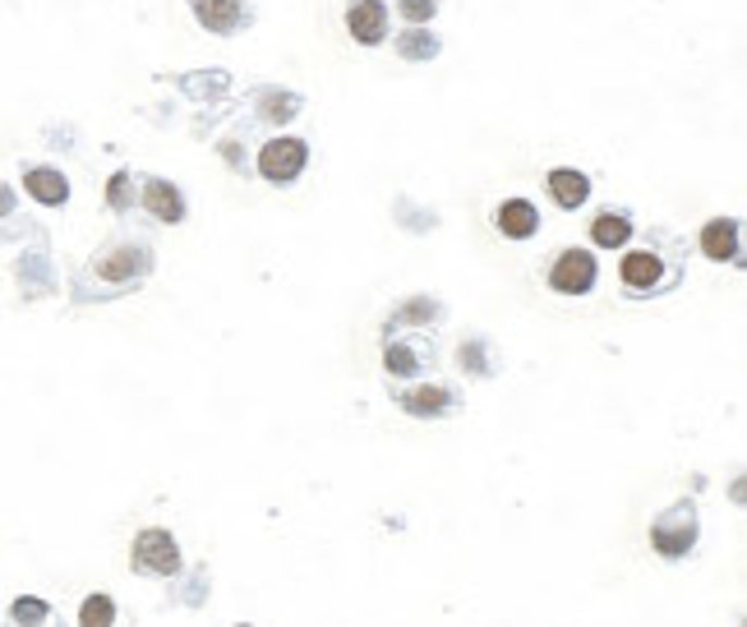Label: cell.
<instances>
[{"label": "cell", "instance_id": "6da1fadb", "mask_svg": "<svg viewBox=\"0 0 747 627\" xmlns=\"http://www.w3.org/2000/svg\"><path fill=\"white\" fill-rule=\"evenodd\" d=\"M670 235H651L646 245H633L619 263V286L627 291V300H656L670 296V291L683 282V263L674 254H664Z\"/></svg>", "mask_w": 747, "mask_h": 627}, {"label": "cell", "instance_id": "7a4b0ae2", "mask_svg": "<svg viewBox=\"0 0 747 627\" xmlns=\"http://www.w3.org/2000/svg\"><path fill=\"white\" fill-rule=\"evenodd\" d=\"M148 268H152V249L144 241H115L102 254H93V268L88 272H93L97 282H107L111 291H125L134 282H144Z\"/></svg>", "mask_w": 747, "mask_h": 627}, {"label": "cell", "instance_id": "3957f363", "mask_svg": "<svg viewBox=\"0 0 747 627\" xmlns=\"http://www.w3.org/2000/svg\"><path fill=\"white\" fill-rule=\"evenodd\" d=\"M544 282L554 296H591L596 282H600V263L591 249H559L544 268Z\"/></svg>", "mask_w": 747, "mask_h": 627}, {"label": "cell", "instance_id": "277c9868", "mask_svg": "<svg viewBox=\"0 0 747 627\" xmlns=\"http://www.w3.org/2000/svg\"><path fill=\"white\" fill-rule=\"evenodd\" d=\"M130 563H134V573H144V577H175L181 573V544H175V536L152 526V531L134 536Z\"/></svg>", "mask_w": 747, "mask_h": 627}, {"label": "cell", "instance_id": "5b68a950", "mask_svg": "<svg viewBox=\"0 0 747 627\" xmlns=\"http://www.w3.org/2000/svg\"><path fill=\"white\" fill-rule=\"evenodd\" d=\"M651 544L664 558H687V549L697 544V507L693 503L670 507V513L651 526Z\"/></svg>", "mask_w": 747, "mask_h": 627}, {"label": "cell", "instance_id": "8992f818", "mask_svg": "<svg viewBox=\"0 0 747 627\" xmlns=\"http://www.w3.org/2000/svg\"><path fill=\"white\" fill-rule=\"evenodd\" d=\"M305 162H309V144H301V139H268L259 148V175H264L268 185L301 181Z\"/></svg>", "mask_w": 747, "mask_h": 627}, {"label": "cell", "instance_id": "52a82bcc", "mask_svg": "<svg viewBox=\"0 0 747 627\" xmlns=\"http://www.w3.org/2000/svg\"><path fill=\"white\" fill-rule=\"evenodd\" d=\"M346 33L356 37L360 47H379L388 37V5H383V0H351Z\"/></svg>", "mask_w": 747, "mask_h": 627}, {"label": "cell", "instance_id": "ba28073f", "mask_svg": "<svg viewBox=\"0 0 747 627\" xmlns=\"http://www.w3.org/2000/svg\"><path fill=\"white\" fill-rule=\"evenodd\" d=\"M434 365V346H416V342H406V337H388L383 346V369H388V379H416L420 369Z\"/></svg>", "mask_w": 747, "mask_h": 627}, {"label": "cell", "instance_id": "9c48e42d", "mask_svg": "<svg viewBox=\"0 0 747 627\" xmlns=\"http://www.w3.org/2000/svg\"><path fill=\"white\" fill-rule=\"evenodd\" d=\"M397 406L406 410V416H416V420H439V416H448V410L457 406V397H452V388H443V383H420V388L402 392Z\"/></svg>", "mask_w": 747, "mask_h": 627}, {"label": "cell", "instance_id": "30bf717a", "mask_svg": "<svg viewBox=\"0 0 747 627\" xmlns=\"http://www.w3.org/2000/svg\"><path fill=\"white\" fill-rule=\"evenodd\" d=\"M189 10L194 19L208 28V33H235L241 24H249V10H245V0H189Z\"/></svg>", "mask_w": 747, "mask_h": 627}, {"label": "cell", "instance_id": "8fae6325", "mask_svg": "<svg viewBox=\"0 0 747 627\" xmlns=\"http://www.w3.org/2000/svg\"><path fill=\"white\" fill-rule=\"evenodd\" d=\"M494 226H499V235H507V241H530V235L540 231V208L530 199H503L494 208Z\"/></svg>", "mask_w": 747, "mask_h": 627}, {"label": "cell", "instance_id": "7c38bea8", "mask_svg": "<svg viewBox=\"0 0 747 627\" xmlns=\"http://www.w3.org/2000/svg\"><path fill=\"white\" fill-rule=\"evenodd\" d=\"M544 185H549V199H554L563 212H577L586 199H591V181L573 167H554L544 175Z\"/></svg>", "mask_w": 747, "mask_h": 627}, {"label": "cell", "instance_id": "4fadbf2b", "mask_svg": "<svg viewBox=\"0 0 747 627\" xmlns=\"http://www.w3.org/2000/svg\"><path fill=\"white\" fill-rule=\"evenodd\" d=\"M24 189L33 194L37 204H47V208H61L70 199V181H65V171H56V167H28L24 171Z\"/></svg>", "mask_w": 747, "mask_h": 627}, {"label": "cell", "instance_id": "5bb4252c", "mask_svg": "<svg viewBox=\"0 0 747 627\" xmlns=\"http://www.w3.org/2000/svg\"><path fill=\"white\" fill-rule=\"evenodd\" d=\"M701 254L715 263H734L738 259V222L734 218H715L701 226Z\"/></svg>", "mask_w": 747, "mask_h": 627}, {"label": "cell", "instance_id": "9a60e30c", "mask_svg": "<svg viewBox=\"0 0 747 627\" xmlns=\"http://www.w3.org/2000/svg\"><path fill=\"white\" fill-rule=\"evenodd\" d=\"M144 208L152 212L157 222H185V199H181V189H175L171 181H144Z\"/></svg>", "mask_w": 747, "mask_h": 627}, {"label": "cell", "instance_id": "2e32d148", "mask_svg": "<svg viewBox=\"0 0 747 627\" xmlns=\"http://www.w3.org/2000/svg\"><path fill=\"white\" fill-rule=\"evenodd\" d=\"M591 241H596V249H623L627 241H633V218H627V212H614V208L596 212Z\"/></svg>", "mask_w": 747, "mask_h": 627}, {"label": "cell", "instance_id": "e0dca14e", "mask_svg": "<svg viewBox=\"0 0 747 627\" xmlns=\"http://www.w3.org/2000/svg\"><path fill=\"white\" fill-rule=\"evenodd\" d=\"M397 56H402V61H434V56H439L434 33H420V28L402 33V37H397Z\"/></svg>", "mask_w": 747, "mask_h": 627}, {"label": "cell", "instance_id": "ac0fdd59", "mask_svg": "<svg viewBox=\"0 0 747 627\" xmlns=\"http://www.w3.org/2000/svg\"><path fill=\"white\" fill-rule=\"evenodd\" d=\"M434 319H443V309H439L434 300H429V296H425V300H411V305H406V309L397 314V319H392V323H388V332H392V328H397V332H402V328H411V323H434Z\"/></svg>", "mask_w": 747, "mask_h": 627}, {"label": "cell", "instance_id": "d6986e66", "mask_svg": "<svg viewBox=\"0 0 747 627\" xmlns=\"http://www.w3.org/2000/svg\"><path fill=\"white\" fill-rule=\"evenodd\" d=\"M111 623H115L111 595H88L84 610H78V627H111Z\"/></svg>", "mask_w": 747, "mask_h": 627}, {"label": "cell", "instance_id": "ffe728a7", "mask_svg": "<svg viewBox=\"0 0 747 627\" xmlns=\"http://www.w3.org/2000/svg\"><path fill=\"white\" fill-rule=\"evenodd\" d=\"M462 365H466L476 379H489V374H494V360H489V346H485V342H466V346H462Z\"/></svg>", "mask_w": 747, "mask_h": 627}, {"label": "cell", "instance_id": "44dd1931", "mask_svg": "<svg viewBox=\"0 0 747 627\" xmlns=\"http://www.w3.org/2000/svg\"><path fill=\"white\" fill-rule=\"evenodd\" d=\"M130 185H134V181H130V175H125V171H115V175H111V189H107V204H111L115 212H125V208H130Z\"/></svg>", "mask_w": 747, "mask_h": 627}, {"label": "cell", "instance_id": "7402d4cb", "mask_svg": "<svg viewBox=\"0 0 747 627\" xmlns=\"http://www.w3.org/2000/svg\"><path fill=\"white\" fill-rule=\"evenodd\" d=\"M47 614H51V610H47L42 600H19V604H14V623H24V627H28V623H47Z\"/></svg>", "mask_w": 747, "mask_h": 627}, {"label": "cell", "instance_id": "603a6c76", "mask_svg": "<svg viewBox=\"0 0 747 627\" xmlns=\"http://www.w3.org/2000/svg\"><path fill=\"white\" fill-rule=\"evenodd\" d=\"M402 19H411V24H425V19H434V0H402Z\"/></svg>", "mask_w": 747, "mask_h": 627}, {"label": "cell", "instance_id": "cb8c5ba5", "mask_svg": "<svg viewBox=\"0 0 747 627\" xmlns=\"http://www.w3.org/2000/svg\"><path fill=\"white\" fill-rule=\"evenodd\" d=\"M10 212H14V189L0 185V218H10Z\"/></svg>", "mask_w": 747, "mask_h": 627}]
</instances>
